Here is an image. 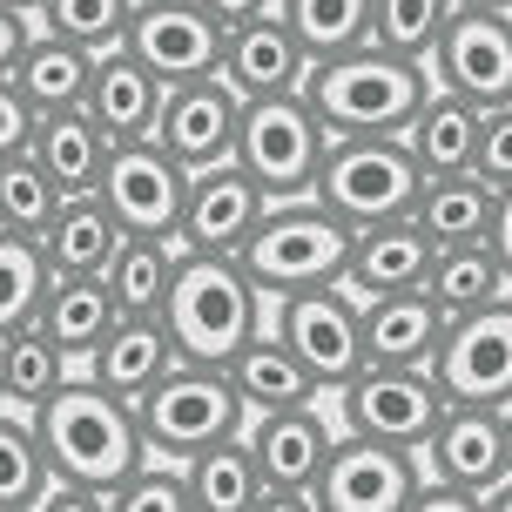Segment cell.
I'll list each match as a JSON object with an SVG mask.
<instances>
[{
	"instance_id": "52",
	"label": "cell",
	"mask_w": 512,
	"mask_h": 512,
	"mask_svg": "<svg viewBox=\"0 0 512 512\" xmlns=\"http://www.w3.org/2000/svg\"><path fill=\"white\" fill-rule=\"evenodd\" d=\"M0 7H21V14H34V7H41V0H0Z\"/></svg>"
},
{
	"instance_id": "47",
	"label": "cell",
	"mask_w": 512,
	"mask_h": 512,
	"mask_svg": "<svg viewBox=\"0 0 512 512\" xmlns=\"http://www.w3.org/2000/svg\"><path fill=\"white\" fill-rule=\"evenodd\" d=\"M196 7H203L209 21H216V27H223V34H230V27L256 21V14H270V7H277V0H196Z\"/></svg>"
},
{
	"instance_id": "11",
	"label": "cell",
	"mask_w": 512,
	"mask_h": 512,
	"mask_svg": "<svg viewBox=\"0 0 512 512\" xmlns=\"http://www.w3.org/2000/svg\"><path fill=\"white\" fill-rule=\"evenodd\" d=\"M432 88H452L465 102H512V21L506 7H452L425 54Z\"/></svg>"
},
{
	"instance_id": "43",
	"label": "cell",
	"mask_w": 512,
	"mask_h": 512,
	"mask_svg": "<svg viewBox=\"0 0 512 512\" xmlns=\"http://www.w3.org/2000/svg\"><path fill=\"white\" fill-rule=\"evenodd\" d=\"M27 135H34V108L21 102V88L0 75V155L27 149Z\"/></svg>"
},
{
	"instance_id": "21",
	"label": "cell",
	"mask_w": 512,
	"mask_h": 512,
	"mask_svg": "<svg viewBox=\"0 0 512 512\" xmlns=\"http://www.w3.org/2000/svg\"><path fill=\"white\" fill-rule=\"evenodd\" d=\"M88 122L102 128L108 142H149L155 135V108H162V81L135 61L128 48L95 54V75H88Z\"/></svg>"
},
{
	"instance_id": "12",
	"label": "cell",
	"mask_w": 512,
	"mask_h": 512,
	"mask_svg": "<svg viewBox=\"0 0 512 512\" xmlns=\"http://www.w3.org/2000/svg\"><path fill=\"white\" fill-rule=\"evenodd\" d=\"M418 452L405 445H378V438L337 432L331 459L310 479V506L317 512H405V499L418 492Z\"/></svg>"
},
{
	"instance_id": "53",
	"label": "cell",
	"mask_w": 512,
	"mask_h": 512,
	"mask_svg": "<svg viewBox=\"0 0 512 512\" xmlns=\"http://www.w3.org/2000/svg\"><path fill=\"white\" fill-rule=\"evenodd\" d=\"M506 459H512V405H506Z\"/></svg>"
},
{
	"instance_id": "10",
	"label": "cell",
	"mask_w": 512,
	"mask_h": 512,
	"mask_svg": "<svg viewBox=\"0 0 512 512\" xmlns=\"http://www.w3.org/2000/svg\"><path fill=\"white\" fill-rule=\"evenodd\" d=\"M331 398L344 432L378 438V445H405V452H418L432 438V425L445 418V391H438L432 371H398V364H364Z\"/></svg>"
},
{
	"instance_id": "3",
	"label": "cell",
	"mask_w": 512,
	"mask_h": 512,
	"mask_svg": "<svg viewBox=\"0 0 512 512\" xmlns=\"http://www.w3.org/2000/svg\"><path fill=\"white\" fill-rule=\"evenodd\" d=\"M162 331L176 344L182 364H223L263 331V290H256L236 256H176V277H169V297H162Z\"/></svg>"
},
{
	"instance_id": "24",
	"label": "cell",
	"mask_w": 512,
	"mask_h": 512,
	"mask_svg": "<svg viewBox=\"0 0 512 512\" xmlns=\"http://www.w3.org/2000/svg\"><path fill=\"white\" fill-rule=\"evenodd\" d=\"M108 149H115V142L88 122V108L34 115V135H27V155L48 169V182L61 196H95V182H102V169H108Z\"/></svg>"
},
{
	"instance_id": "25",
	"label": "cell",
	"mask_w": 512,
	"mask_h": 512,
	"mask_svg": "<svg viewBox=\"0 0 512 512\" xmlns=\"http://www.w3.org/2000/svg\"><path fill=\"white\" fill-rule=\"evenodd\" d=\"M88 75H95V54L75 48V41H61V34H48V27H34L27 48L14 54V68H7V81L21 88V102L34 108V115L81 108L88 102Z\"/></svg>"
},
{
	"instance_id": "39",
	"label": "cell",
	"mask_w": 512,
	"mask_h": 512,
	"mask_svg": "<svg viewBox=\"0 0 512 512\" xmlns=\"http://www.w3.org/2000/svg\"><path fill=\"white\" fill-rule=\"evenodd\" d=\"M445 14H452V0H371V48L425 61Z\"/></svg>"
},
{
	"instance_id": "32",
	"label": "cell",
	"mask_w": 512,
	"mask_h": 512,
	"mask_svg": "<svg viewBox=\"0 0 512 512\" xmlns=\"http://www.w3.org/2000/svg\"><path fill=\"white\" fill-rule=\"evenodd\" d=\"M176 243L169 236H122L115 256L102 263V283L122 317H162V297H169V277H176Z\"/></svg>"
},
{
	"instance_id": "5",
	"label": "cell",
	"mask_w": 512,
	"mask_h": 512,
	"mask_svg": "<svg viewBox=\"0 0 512 512\" xmlns=\"http://www.w3.org/2000/svg\"><path fill=\"white\" fill-rule=\"evenodd\" d=\"M418 162H411L405 135H344L324 149L317 182H310V203L331 209L344 230H371V223H398L418 203Z\"/></svg>"
},
{
	"instance_id": "9",
	"label": "cell",
	"mask_w": 512,
	"mask_h": 512,
	"mask_svg": "<svg viewBox=\"0 0 512 512\" xmlns=\"http://www.w3.org/2000/svg\"><path fill=\"white\" fill-rule=\"evenodd\" d=\"M270 331L317 378V391H344L364 371V317H358V297L344 283H317V290L277 297V324Z\"/></svg>"
},
{
	"instance_id": "29",
	"label": "cell",
	"mask_w": 512,
	"mask_h": 512,
	"mask_svg": "<svg viewBox=\"0 0 512 512\" xmlns=\"http://www.w3.org/2000/svg\"><path fill=\"white\" fill-rule=\"evenodd\" d=\"M115 243H122V230H115V216L102 209V196H61L54 223L34 236L48 277H102Z\"/></svg>"
},
{
	"instance_id": "30",
	"label": "cell",
	"mask_w": 512,
	"mask_h": 512,
	"mask_svg": "<svg viewBox=\"0 0 512 512\" xmlns=\"http://www.w3.org/2000/svg\"><path fill=\"white\" fill-rule=\"evenodd\" d=\"M492 189L486 176H432L418 189V203H411V223L432 236V250H452V243H486L492 230Z\"/></svg>"
},
{
	"instance_id": "15",
	"label": "cell",
	"mask_w": 512,
	"mask_h": 512,
	"mask_svg": "<svg viewBox=\"0 0 512 512\" xmlns=\"http://www.w3.org/2000/svg\"><path fill=\"white\" fill-rule=\"evenodd\" d=\"M418 472L438 486H459L472 499H486L492 486L512 479L506 459V411L492 405H445V418L432 425V438L418 445Z\"/></svg>"
},
{
	"instance_id": "20",
	"label": "cell",
	"mask_w": 512,
	"mask_h": 512,
	"mask_svg": "<svg viewBox=\"0 0 512 512\" xmlns=\"http://www.w3.org/2000/svg\"><path fill=\"white\" fill-rule=\"evenodd\" d=\"M425 270H432V236L418 230L411 216L398 223H371V230H351V256H344V290L351 297H398V290H425Z\"/></svg>"
},
{
	"instance_id": "4",
	"label": "cell",
	"mask_w": 512,
	"mask_h": 512,
	"mask_svg": "<svg viewBox=\"0 0 512 512\" xmlns=\"http://www.w3.org/2000/svg\"><path fill=\"white\" fill-rule=\"evenodd\" d=\"M344 256H351V230L337 223L331 209H317L304 196V203H270L256 216V230L236 250V270L263 290V304H277V297L337 283L344 277Z\"/></svg>"
},
{
	"instance_id": "51",
	"label": "cell",
	"mask_w": 512,
	"mask_h": 512,
	"mask_svg": "<svg viewBox=\"0 0 512 512\" xmlns=\"http://www.w3.org/2000/svg\"><path fill=\"white\" fill-rule=\"evenodd\" d=\"M452 7H512V0H452Z\"/></svg>"
},
{
	"instance_id": "13",
	"label": "cell",
	"mask_w": 512,
	"mask_h": 512,
	"mask_svg": "<svg viewBox=\"0 0 512 512\" xmlns=\"http://www.w3.org/2000/svg\"><path fill=\"white\" fill-rule=\"evenodd\" d=\"M182 189H189V169L169 162L155 142H115L102 182H95V196L122 236H169V243L182 223Z\"/></svg>"
},
{
	"instance_id": "45",
	"label": "cell",
	"mask_w": 512,
	"mask_h": 512,
	"mask_svg": "<svg viewBox=\"0 0 512 512\" xmlns=\"http://www.w3.org/2000/svg\"><path fill=\"white\" fill-rule=\"evenodd\" d=\"M486 250L499 256V270H506V283H512V182L492 196V230H486Z\"/></svg>"
},
{
	"instance_id": "22",
	"label": "cell",
	"mask_w": 512,
	"mask_h": 512,
	"mask_svg": "<svg viewBox=\"0 0 512 512\" xmlns=\"http://www.w3.org/2000/svg\"><path fill=\"white\" fill-rule=\"evenodd\" d=\"M364 364H398V371H425L445 337V310L425 290H398V297H364Z\"/></svg>"
},
{
	"instance_id": "42",
	"label": "cell",
	"mask_w": 512,
	"mask_h": 512,
	"mask_svg": "<svg viewBox=\"0 0 512 512\" xmlns=\"http://www.w3.org/2000/svg\"><path fill=\"white\" fill-rule=\"evenodd\" d=\"M472 176H486L492 189L512 182V102L479 108V149H472Z\"/></svg>"
},
{
	"instance_id": "46",
	"label": "cell",
	"mask_w": 512,
	"mask_h": 512,
	"mask_svg": "<svg viewBox=\"0 0 512 512\" xmlns=\"http://www.w3.org/2000/svg\"><path fill=\"white\" fill-rule=\"evenodd\" d=\"M34 512H108V499H102V492H88V486H48Z\"/></svg>"
},
{
	"instance_id": "48",
	"label": "cell",
	"mask_w": 512,
	"mask_h": 512,
	"mask_svg": "<svg viewBox=\"0 0 512 512\" xmlns=\"http://www.w3.org/2000/svg\"><path fill=\"white\" fill-rule=\"evenodd\" d=\"M27 34H34V14H21V7H0V75L14 68V54L27 48Z\"/></svg>"
},
{
	"instance_id": "44",
	"label": "cell",
	"mask_w": 512,
	"mask_h": 512,
	"mask_svg": "<svg viewBox=\"0 0 512 512\" xmlns=\"http://www.w3.org/2000/svg\"><path fill=\"white\" fill-rule=\"evenodd\" d=\"M405 512H479V499L459 486H438V479H418V492L405 499Z\"/></svg>"
},
{
	"instance_id": "31",
	"label": "cell",
	"mask_w": 512,
	"mask_h": 512,
	"mask_svg": "<svg viewBox=\"0 0 512 512\" xmlns=\"http://www.w3.org/2000/svg\"><path fill=\"white\" fill-rule=\"evenodd\" d=\"M61 384H68V358L54 351V337L41 324H14L0 337V405L7 411L34 418Z\"/></svg>"
},
{
	"instance_id": "49",
	"label": "cell",
	"mask_w": 512,
	"mask_h": 512,
	"mask_svg": "<svg viewBox=\"0 0 512 512\" xmlns=\"http://www.w3.org/2000/svg\"><path fill=\"white\" fill-rule=\"evenodd\" d=\"M250 512H317V506H310V492H277V486H263V499H256Z\"/></svg>"
},
{
	"instance_id": "40",
	"label": "cell",
	"mask_w": 512,
	"mask_h": 512,
	"mask_svg": "<svg viewBox=\"0 0 512 512\" xmlns=\"http://www.w3.org/2000/svg\"><path fill=\"white\" fill-rule=\"evenodd\" d=\"M41 290H48V263L27 236H7L0 230V337L14 324H34L41 310Z\"/></svg>"
},
{
	"instance_id": "33",
	"label": "cell",
	"mask_w": 512,
	"mask_h": 512,
	"mask_svg": "<svg viewBox=\"0 0 512 512\" xmlns=\"http://www.w3.org/2000/svg\"><path fill=\"white\" fill-rule=\"evenodd\" d=\"M182 479H189L196 512H250L263 499V472H256L243 432L223 438V445H203L196 459H182Z\"/></svg>"
},
{
	"instance_id": "8",
	"label": "cell",
	"mask_w": 512,
	"mask_h": 512,
	"mask_svg": "<svg viewBox=\"0 0 512 512\" xmlns=\"http://www.w3.org/2000/svg\"><path fill=\"white\" fill-rule=\"evenodd\" d=\"M445 391V405H512V290L499 304H479L465 317H445L432 364H425Z\"/></svg>"
},
{
	"instance_id": "6",
	"label": "cell",
	"mask_w": 512,
	"mask_h": 512,
	"mask_svg": "<svg viewBox=\"0 0 512 512\" xmlns=\"http://www.w3.org/2000/svg\"><path fill=\"white\" fill-rule=\"evenodd\" d=\"M135 418H142V438H149V459L182 465V459H196L203 445L236 438L250 411H243V398H236L230 371L176 358L142 398H135Z\"/></svg>"
},
{
	"instance_id": "23",
	"label": "cell",
	"mask_w": 512,
	"mask_h": 512,
	"mask_svg": "<svg viewBox=\"0 0 512 512\" xmlns=\"http://www.w3.org/2000/svg\"><path fill=\"white\" fill-rule=\"evenodd\" d=\"M115 297H108L102 277H48V290H41V310H34V324L54 337V351L68 358V371H81V364L102 351V337L115 331Z\"/></svg>"
},
{
	"instance_id": "36",
	"label": "cell",
	"mask_w": 512,
	"mask_h": 512,
	"mask_svg": "<svg viewBox=\"0 0 512 512\" xmlns=\"http://www.w3.org/2000/svg\"><path fill=\"white\" fill-rule=\"evenodd\" d=\"M54 209H61V189L48 182V169H41L27 149L0 155V230L34 243V236L54 223Z\"/></svg>"
},
{
	"instance_id": "54",
	"label": "cell",
	"mask_w": 512,
	"mask_h": 512,
	"mask_svg": "<svg viewBox=\"0 0 512 512\" xmlns=\"http://www.w3.org/2000/svg\"><path fill=\"white\" fill-rule=\"evenodd\" d=\"M506 21H512V7H506Z\"/></svg>"
},
{
	"instance_id": "19",
	"label": "cell",
	"mask_w": 512,
	"mask_h": 512,
	"mask_svg": "<svg viewBox=\"0 0 512 512\" xmlns=\"http://www.w3.org/2000/svg\"><path fill=\"white\" fill-rule=\"evenodd\" d=\"M216 75L230 81L243 102H256V95H290V88H304L310 54H304V41L290 34V21L270 7V14H256V21H243V27L223 34Z\"/></svg>"
},
{
	"instance_id": "26",
	"label": "cell",
	"mask_w": 512,
	"mask_h": 512,
	"mask_svg": "<svg viewBox=\"0 0 512 512\" xmlns=\"http://www.w3.org/2000/svg\"><path fill=\"white\" fill-rule=\"evenodd\" d=\"M169 364H176V344H169V331H162V317H115V331L102 337L95 358L81 364V378L135 405Z\"/></svg>"
},
{
	"instance_id": "34",
	"label": "cell",
	"mask_w": 512,
	"mask_h": 512,
	"mask_svg": "<svg viewBox=\"0 0 512 512\" xmlns=\"http://www.w3.org/2000/svg\"><path fill=\"white\" fill-rule=\"evenodd\" d=\"M512 283L499 270V256L486 243H452V250H432V270H425V297H432L445 317H465L479 304H499Z\"/></svg>"
},
{
	"instance_id": "35",
	"label": "cell",
	"mask_w": 512,
	"mask_h": 512,
	"mask_svg": "<svg viewBox=\"0 0 512 512\" xmlns=\"http://www.w3.org/2000/svg\"><path fill=\"white\" fill-rule=\"evenodd\" d=\"M277 14L290 21L310 61H331L371 41V0H277Z\"/></svg>"
},
{
	"instance_id": "14",
	"label": "cell",
	"mask_w": 512,
	"mask_h": 512,
	"mask_svg": "<svg viewBox=\"0 0 512 512\" xmlns=\"http://www.w3.org/2000/svg\"><path fill=\"white\" fill-rule=\"evenodd\" d=\"M122 48L135 54L162 88H182V81L216 75V61H223V27L209 21L196 0H135Z\"/></svg>"
},
{
	"instance_id": "18",
	"label": "cell",
	"mask_w": 512,
	"mask_h": 512,
	"mask_svg": "<svg viewBox=\"0 0 512 512\" xmlns=\"http://www.w3.org/2000/svg\"><path fill=\"white\" fill-rule=\"evenodd\" d=\"M243 445H250L263 486L310 492L317 465L331 459L337 432H331V418H324L317 405H283V411H256V418H243Z\"/></svg>"
},
{
	"instance_id": "28",
	"label": "cell",
	"mask_w": 512,
	"mask_h": 512,
	"mask_svg": "<svg viewBox=\"0 0 512 512\" xmlns=\"http://www.w3.org/2000/svg\"><path fill=\"white\" fill-rule=\"evenodd\" d=\"M223 371H230V384H236V398H243V411H250V418H256V411L317 405V398H324V391H317V378L290 358V344H283L270 324H263V331H256L250 344L223 364Z\"/></svg>"
},
{
	"instance_id": "50",
	"label": "cell",
	"mask_w": 512,
	"mask_h": 512,
	"mask_svg": "<svg viewBox=\"0 0 512 512\" xmlns=\"http://www.w3.org/2000/svg\"><path fill=\"white\" fill-rule=\"evenodd\" d=\"M479 512H512V479H506V486H492L486 499H479Z\"/></svg>"
},
{
	"instance_id": "38",
	"label": "cell",
	"mask_w": 512,
	"mask_h": 512,
	"mask_svg": "<svg viewBox=\"0 0 512 512\" xmlns=\"http://www.w3.org/2000/svg\"><path fill=\"white\" fill-rule=\"evenodd\" d=\"M128 14H135V0H41L34 27H48V34H61V41H75L88 54H108V48H122Z\"/></svg>"
},
{
	"instance_id": "37",
	"label": "cell",
	"mask_w": 512,
	"mask_h": 512,
	"mask_svg": "<svg viewBox=\"0 0 512 512\" xmlns=\"http://www.w3.org/2000/svg\"><path fill=\"white\" fill-rule=\"evenodd\" d=\"M48 486L54 479L41 459V438H34V418L0 405V512H34Z\"/></svg>"
},
{
	"instance_id": "16",
	"label": "cell",
	"mask_w": 512,
	"mask_h": 512,
	"mask_svg": "<svg viewBox=\"0 0 512 512\" xmlns=\"http://www.w3.org/2000/svg\"><path fill=\"white\" fill-rule=\"evenodd\" d=\"M236 122H243V95L223 75H203V81H182V88H162L149 142L182 169H209V162L236 155Z\"/></svg>"
},
{
	"instance_id": "27",
	"label": "cell",
	"mask_w": 512,
	"mask_h": 512,
	"mask_svg": "<svg viewBox=\"0 0 512 512\" xmlns=\"http://www.w3.org/2000/svg\"><path fill=\"white\" fill-rule=\"evenodd\" d=\"M405 149L418 162V176H465L472 169V149H479V102H465L452 88H432L418 115L405 128Z\"/></svg>"
},
{
	"instance_id": "7",
	"label": "cell",
	"mask_w": 512,
	"mask_h": 512,
	"mask_svg": "<svg viewBox=\"0 0 512 512\" xmlns=\"http://www.w3.org/2000/svg\"><path fill=\"white\" fill-rule=\"evenodd\" d=\"M324 149H331V135L310 115L304 88L243 102V122H236V169H243L270 203H304L310 182H317Z\"/></svg>"
},
{
	"instance_id": "17",
	"label": "cell",
	"mask_w": 512,
	"mask_h": 512,
	"mask_svg": "<svg viewBox=\"0 0 512 512\" xmlns=\"http://www.w3.org/2000/svg\"><path fill=\"white\" fill-rule=\"evenodd\" d=\"M270 209V196L256 189L243 169L230 162H209V169H189V189H182V223H176V250L196 256H236L243 236L256 230V216Z\"/></svg>"
},
{
	"instance_id": "41",
	"label": "cell",
	"mask_w": 512,
	"mask_h": 512,
	"mask_svg": "<svg viewBox=\"0 0 512 512\" xmlns=\"http://www.w3.org/2000/svg\"><path fill=\"white\" fill-rule=\"evenodd\" d=\"M102 499H108V512H196L182 465H162V459H149L142 472H128L122 486L102 492Z\"/></svg>"
},
{
	"instance_id": "2",
	"label": "cell",
	"mask_w": 512,
	"mask_h": 512,
	"mask_svg": "<svg viewBox=\"0 0 512 512\" xmlns=\"http://www.w3.org/2000/svg\"><path fill=\"white\" fill-rule=\"evenodd\" d=\"M425 95H432L425 61L384 54L371 41L351 54H331V61H310L304 75V102L331 142H344V135H405Z\"/></svg>"
},
{
	"instance_id": "1",
	"label": "cell",
	"mask_w": 512,
	"mask_h": 512,
	"mask_svg": "<svg viewBox=\"0 0 512 512\" xmlns=\"http://www.w3.org/2000/svg\"><path fill=\"white\" fill-rule=\"evenodd\" d=\"M34 438H41V459H48L54 486L115 492L128 472L149 465V438H142L135 405L102 391V384H88L81 371H68V384L34 411Z\"/></svg>"
}]
</instances>
